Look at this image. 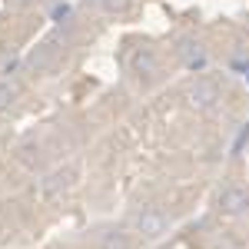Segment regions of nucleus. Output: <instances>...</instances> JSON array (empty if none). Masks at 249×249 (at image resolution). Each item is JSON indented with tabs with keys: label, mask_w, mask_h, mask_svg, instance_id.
Masks as SVG:
<instances>
[{
	"label": "nucleus",
	"mask_w": 249,
	"mask_h": 249,
	"mask_svg": "<svg viewBox=\"0 0 249 249\" xmlns=\"http://www.w3.org/2000/svg\"><path fill=\"white\" fill-rule=\"evenodd\" d=\"M133 230L140 232V236H146V239H156V236H163V232L170 230V216L163 210L146 206V210H140L133 216Z\"/></svg>",
	"instance_id": "obj_2"
},
{
	"label": "nucleus",
	"mask_w": 249,
	"mask_h": 249,
	"mask_svg": "<svg viewBox=\"0 0 249 249\" xmlns=\"http://www.w3.org/2000/svg\"><path fill=\"white\" fill-rule=\"evenodd\" d=\"M130 70H133L136 77H156L160 73V60H156L153 50H136L133 57H130Z\"/></svg>",
	"instance_id": "obj_6"
},
{
	"label": "nucleus",
	"mask_w": 249,
	"mask_h": 249,
	"mask_svg": "<svg viewBox=\"0 0 249 249\" xmlns=\"http://www.w3.org/2000/svg\"><path fill=\"white\" fill-rule=\"evenodd\" d=\"M219 210L226 213V216H243V213H249V190L230 186V190L219 196Z\"/></svg>",
	"instance_id": "obj_4"
},
{
	"label": "nucleus",
	"mask_w": 249,
	"mask_h": 249,
	"mask_svg": "<svg viewBox=\"0 0 249 249\" xmlns=\"http://www.w3.org/2000/svg\"><path fill=\"white\" fill-rule=\"evenodd\" d=\"M100 249H133V243H130V236L120 230H110L103 232V239H100Z\"/></svg>",
	"instance_id": "obj_8"
},
{
	"label": "nucleus",
	"mask_w": 249,
	"mask_h": 249,
	"mask_svg": "<svg viewBox=\"0 0 249 249\" xmlns=\"http://www.w3.org/2000/svg\"><path fill=\"white\" fill-rule=\"evenodd\" d=\"M186 100H190L193 110H203V113H210V110H216L219 107V100H223V93H219V83L210 77H199L190 83V90H186Z\"/></svg>",
	"instance_id": "obj_1"
},
{
	"label": "nucleus",
	"mask_w": 249,
	"mask_h": 249,
	"mask_svg": "<svg viewBox=\"0 0 249 249\" xmlns=\"http://www.w3.org/2000/svg\"><path fill=\"white\" fill-rule=\"evenodd\" d=\"M53 60H57V47H53V43H43L40 50L30 53V70H47Z\"/></svg>",
	"instance_id": "obj_7"
},
{
	"label": "nucleus",
	"mask_w": 249,
	"mask_h": 249,
	"mask_svg": "<svg viewBox=\"0 0 249 249\" xmlns=\"http://www.w3.org/2000/svg\"><path fill=\"white\" fill-rule=\"evenodd\" d=\"M17 100V83H10V80H0V113L10 107Z\"/></svg>",
	"instance_id": "obj_9"
},
{
	"label": "nucleus",
	"mask_w": 249,
	"mask_h": 249,
	"mask_svg": "<svg viewBox=\"0 0 249 249\" xmlns=\"http://www.w3.org/2000/svg\"><path fill=\"white\" fill-rule=\"evenodd\" d=\"M176 57L183 60L190 70H203V67H206V50H203V43H196L193 37H183V40H179Z\"/></svg>",
	"instance_id": "obj_5"
},
{
	"label": "nucleus",
	"mask_w": 249,
	"mask_h": 249,
	"mask_svg": "<svg viewBox=\"0 0 249 249\" xmlns=\"http://www.w3.org/2000/svg\"><path fill=\"white\" fill-rule=\"evenodd\" d=\"M130 3H133V0H100V7H103L107 14H123V10H130Z\"/></svg>",
	"instance_id": "obj_10"
},
{
	"label": "nucleus",
	"mask_w": 249,
	"mask_h": 249,
	"mask_svg": "<svg viewBox=\"0 0 249 249\" xmlns=\"http://www.w3.org/2000/svg\"><path fill=\"white\" fill-rule=\"evenodd\" d=\"M73 179H77V170H73V166H60V170L47 173L43 179H37V193L43 199H53L57 193H63L67 186H73Z\"/></svg>",
	"instance_id": "obj_3"
}]
</instances>
